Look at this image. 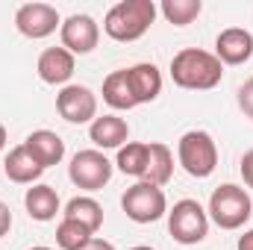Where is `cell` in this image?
Returning a JSON list of instances; mask_svg holds the SVG:
<instances>
[{
	"label": "cell",
	"instance_id": "25",
	"mask_svg": "<svg viewBox=\"0 0 253 250\" xmlns=\"http://www.w3.org/2000/svg\"><path fill=\"white\" fill-rule=\"evenodd\" d=\"M239 171H242V180H245V186L253 188V150H248V153L242 156V162H239Z\"/></svg>",
	"mask_w": 253,
	"mask_h": 250
},
{
	"label": "cell",
	"instance_id": "26",
	"mask_svg": "<svg viewBox=\"0 0 253 250\" xmlns=\"http://www.w3.org/2000/svg\"><path fill=\"white\" fill-rule=\"evenodd\" d=\"M9 230H12V212H9V206L0 200V239H3Z\"/></svg>",
	"mask_w": 253,
	"mask_h": 250
},
{
	"label": "cell",
	"instance_id": "24",
	"mask_svg": "<svg viewBox=\"0 0 253 250\" xmlns=\"http://www.w3.org/2000/svg\"><path fill=\"white\" fill-rule=\"evenodd\" d=\"M239 109H242L248 118H253V77L239 88Z\"/></svg>",
	"mask_w": 253,
	"mask_h": 250
},
{
	"label": "cell",
	"instance_id": "19",
	"mask_svg": "<svg viewBox=\"0 0 253 250\" xmlns=\"http://www.w3.org/2000/svg\"><path fill=\"white\" fill-rule=\"evenodd\" d=\"M62 215L71 218V221H77V224H83L88 233H97V230L103 227V206H100L94 197H88V194L71 197Z\"/></svg>",
	"mask_w": 253,
	"mask_h": 250
},
{
	"label": "cell",
	"instance_id": "14",
	"mask_svg": "<svg viewBox=\"0 0 253 250\" xmlns=\"http://www.w3.org/2000/svg\"><path fill=\"white\" fill-rule=\"evenodd\" d=\"M88 138L94 141V150H121L129 138V124L118 115H100L88 126Z\"/></svg>",
	"mask_w": 253,
	"mask_h": 250
},
{
	"label": "cell",
	"instance_id": "11",
	"mask_svg": "<svg viewBox=\"0 0 253 250\" xmlns=\"http://www.w3.org/2000/svg\"><path fill=\"white\" fill-rule=\"evenodd\" d=\"M215 56L221 65H245L253 56V33L245 27H227L215 39Z\"/></svg>",
	"mask_w": 253,
	"mask_h": 250
},
{
	"label": "cell",
	"instance_id": "20",
	"mask_svg": "<svg viewBox=\"0 0 253 250\" xmlns=\"http://www.w3.org/2000/svg\"><path fill=\"white\" fill-rule=\"evenodd\" d=\"M147 156H150V144L147 141H126L124 147L118 150V171L126 177H135V180H144V171H147Z\"/></svg>",
	"mask_w": 253,
	"mask_h": 250
},
{
	"label": "cell",
	"instance_id": "6",
	"mask_svg": "<svg viewBox=\"0 0 253 250\" xmlns=\"http://www.w3.org/2000/svg\"><path fill=\"white\" fill-rule=\"evenodd\" d=\"M121 209L129 221L135 224H153L168 215V200L159 186H150L144 180H135L132 186L121 194Z\"/></svg>",
	"mask_w": 253,
	"mask_h": 250
},
{
	"label": "cell",
	"instance_id": "22",
	"mask_svg": "<svg viewBox=\"0 0 253 250\" xmlns=\"http://www.w3.org/2000/svg\"><path fill=\"white\" fill-rule=\"evenodd\" d=\"M159 12L165 15L168 24H174V27H186V24H191L194 18H200L203 3H200V0H162Z\"/></svg>",
	"mask_w": 253,
	"mask_h": 250
},
{
	"label": "cell",
	"instance_id": "31",
	"mask_svg": "<svg viewBox=\"0 0 253 250\" xmlns=\"http://www.w3.org/2000/svg\"><path fill=\"white\" fill-rule=\"evenodd\" d=\"M30 250H50V248H44V245H36V248H30Z\"/></svg>",
	"mask_w": 253,
	"mask_h": 250
},
{
	"label": "cell",
	"instance_id": "8",
	"mask_svg": "<svg viewBox=\"0 0 253 250\" xmlns=\"http://www.w3.org/2000/svg\"><path fill=\"white\" fill-rule=\"evenodd\" d=\"M15 27L24 39L39 42V39L53 36L56 27H62V18H59L56 6H50V3H24L15 12Z\"/></svg>",
	"mask_w": 253,
	"mask_h": 250
},
{
	"label": "cell",
	"instance_id": "17",
	"mask_svg": "<svg viewBox=\"0 0 253 250\" xmlns=\"http://www.w3.org/2000/svg\"><path fill=\"white\" fill-rule=\"evenodd\" d=\"M24 206H27V215H30L33 221H42V224L53 221V218L62 212V203H59L56 188L47 186V183H36L33 188H27Z\"/></svg>",
	"mask_w": 253,
	"mask_h": 250
},
{
	"label": "cell",
	"instance_id": "15",
	"mask_svg": "<svg viewBox=\"0 0 253 250\" xmlns=\"http://www.w3.org/2000/svg\"><path fill=\"white\" fill-rule=\"evenodd\" d=\"M3 174H6L12 183H18V186H36L39 177L44 174V168L33 159V153H30L24 144H18V147H12V150L6 153V159H3Z\"/></svg>",
	"mask_w": 253,
	"mask_h": 250
},
{
	"label": "cell",
	"instance_id": "10",
	"mask_svg": "<svg viewBox=\"0 0 253 250\" xmlns=\"http://www.w3.org/2000/svg\"><path fill=\"white\" fill-rule=\"evenodd\" d=\"M59 36H62V47L74 56H85L97 47L100 42V27L91 15H71L65 18L62 27H59Z\"/></svg>",
	"mask_w": 253,
	"mask_h": 250
},
{
	"label": "cell",
	"instance_id": "3",
	"mask_svg": "<svg viewBox=\"0 0 253 250\" xmlns=\"http://www.w3.org/2000/svg\"><path fill=\"white\" fill-rule=\"evenodd\" d=\"M206 215H209V221H215L221 230H242L253 215V200L242 186L224 183V186H218L212 191Z\"/></svg>",
	"mask_w": 253,
	"mask_h": 250
},
{
	"label": "cell",
	"instance_id": "4",
	"mask_svg": "<svg viewBox=\"0 0 253 250\" xmlns=\"http://www.w3.org/2000/svg\"><path fill=\"white\" fill-rule=\"evenodd\" d=\"M177 159L194 180H206L218 168V144L206 129H189L177 141Z\"/></svg>",
	"mask_w": 253,
	"mask_h": 250
},
{
	"label": "cell",
	"instance_id": "7",
	"mask_svg": "<svg viewBox=\"0 0 253 250\" xmlns=\"http://www.w3.org/2000/svg\"><path fill=\"white\" fill-rule=\"evenodd\" d=\"M115 165L103 156V150H80L74 153L71 165H68V177L71 183L83 191H100L112 180Z\"/></svg>",
	"mask_w": 253,
	"mask_h": 250
},
{
	"label": "cell",
	"instance_id": "16",
	"mask_svg": "<svg viewBox=\"0 0 253 250\" xmlns=\"http://www.w3.org/2000/svg\"><path fill=\"white\" fill-rule=\"evenodd\" d=\"M24 147L33 153V159L42 165V168H50V165H59L65 159V141L53 132V129H36L24 138Z\"/></svg>",
	"mask_w": 253,
	"mask_h": 250
},
{
	"label": "cell",
	"instance_id": "28",
	"mask_svg": "<svg viewBox=\"0 0 253 250\" xmlns=\"http://www.w3.org/2000/svg\"><path fill=\"white\" fill-rule=\"evenodd\" d=\"M236 250H253V230H245L242 236H239V245Z\"/></svg>",
	"mask_w": 253,
	"mask_h": 250
},
{
	"label": "cell",
	"instance_id": "29",
	"mask_svg": "<svg viewBox=\"0 0 253 250\" xmlns=\"http://www.w3.org/2000/svg\"><path fill=\"white\" fill-rule=\"evenodd\" d=\"M3 147H6V126L0 124V150H3Z\"/></svg>",
	"mask_w": 253,
	"mask_h": 250
},
{
	"label": "cell",
	"instance_id": "9",
	"mask_svg": "<svg viewBox=\"0 0 253 250\" xmlns=\"http://www.w3.org/2000/svg\"><path fill=\"white\" fill-rule=\"evenodd\" d=\"M56 112L68 124H91L97 118V94L88 85L68 83L56 94Z\"/></svg>",
	"mask_w": 253,
	"mask_h": 250
},
{
	"label": "cell",
	"instance_id": "30",
	"mask_svg": "<svg viewBox=\"0 0 253 250\" xmlns=\"http://www.w3.org/2000/svg\"><path fill=\"white\" fill-rule=\"evenodd\" d=\"M129 250H153V248H147V245H135V248H129Z\"/></svg>",
	"mask_w": 253,
	"mask_h": 250
},
{
	"label": "cell",
	"instance_id": "2",
	"mask_svg": "<svg viewBox=\"0 0 253 250\" xmlns=\"http://www.w3.org/2000/svg\"><path fill=\"white\" fill-rule=\"evenodd\" d=\"M156 12L153 0H121L106 12L103 33L115 42H138L156 21Z\"/></svg>",
	"mask_w": 253,
	"mask_h": 250
},
{
	"label": "cell",
	"instance_id": "1",
	"mask_svg": "<svg viewBox=\"0 0 253 250\" xmlns=\"http://www.w3.org/2000/svg\"><path fill=\"white\" fill-rule=\"evenodd\" d=\"M224 65L218 62L215 53L200 50V47H186L171 59V80L180 88L189 91H209L221 83Z\"/></svg>",
	"mask_w": 253,
	"mask_h": 250
},
{
	"label": "cell",
	"instance_id": "12",
	"mask_svg": "<svg viewBox=\"0 0 253 250\" xmlns=\"http://www.w3.org/2000/svg\"><path fill=\"white\" fill-rule=\"evenodd\" d=\"M74 68H77V56L68 53L65 47H47L42 50L39 62H36V71L42 77V83L47 85H68V80L74 77Z\"/></svg>",
	"mask_w": 253,
	"mask_h": 250
},
{
	"label": "cell",
	"instance_id": "23",
	"mask_svg": "<svg viewBox=\"0 0 253 250\" xmlns=\"http://www.w3.org/2000/svg\"><path fill=\"white\" fill-rule=\"evenodd\" d=\"M91 239H94V233H88L83 224H77L71 218H62L56 227V245L62 250H83Z\"/></svg>",
	"mask_w": 253,
	"mask_h": 250
},
{
	"label": "cell",
	"instance_id": "21",
	"mask_svg": "<svg viewBox=\"0 0 253 250\" xmlns=\"http://www.w3.org/2000/svg\"><path fill=\"white\" fill-rule=\"evenodd\" d=\"M103 100H106L112 109H118V112H126V109L135 106L132 91H129V80H126V68L112 71V74L103 80Z\"/></svg>",
	"mask_w": 253,
	"mask_h": 250
},
{
	"label": "cell",
	"instance_id": "5",
	"mask_svg": "<svg viewBox=\"0 0 253 250\" xmlns=\"http://www.w3.org/2000/svg\"><path fill=\"white\" fill-rule=\"evenodd\" d=\"M168 233L177 245H200L209 236V215L197 200H177L168 209Z\"/></svg>",
	"mask_w": 253,
	"mask_h": 250
},
{
	"label": "cell",
	"instance_id": "13",
	"mask_svg": "<svg viewBox=\"0 0 253 250\" xmlns=\"http://www.w3.org/2000/svg\"><path fill=\"white\" fill-rule=\"evenodd\" d=\"M126 80H129V91H132L135 106L153 103L162 94V74L153 62H138L126 68Z\"/></svg>",
	"mask_w": 253,
	"mask_h": 250
},
{
	"label": "cell",
	"instance_id": "18",
	"mask_svg": "<svg viewBox=\"0 0 253 250\" xmlns=\"http://www.w3.org/2000/svg\"><path fill=\"white\" fill-rule=\"evenodd\" d=\"M174 177V153L168 144L162 141H150V156H147V171H144V183L150 186H168Z\"/></svg>",
	"mask_w": 253,
	"mask_h": 250
},
{
	"label": "cell",
	"instance_id": "27",
	"mask_svg": "<svg viewBox=\"0 0 253 250\" xmlns=\"http://www.w3.org/2000/svg\"><path fill=\"white\" fill-rule=\"evenodd\" d=\"M83 250H115V245H112V242H106V239H97V236H94V239H91Z\"/></svg>",
	"mask_w": 253,
	"mask_h": 250
}]
</instances>
